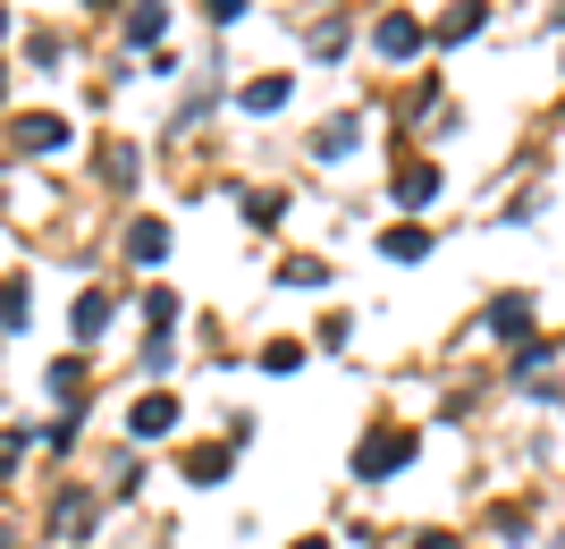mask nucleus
I'll return each mask as SVG.
<instances>
[{"instance_id":"nucleus-9","label":"nucleus","mask_w":565,"mask_h":549,"mask_svg":"<svg viewBox=\"0 0 565 549\" xmlns=\"http://www.w3.org/2000/svg\"><path fill=\"white\" fill-rule=\"evenodd\" d=\"M236 102H245V110H279V102H287V76H254Z\"/></svg>"},{"instance_id":"nucleus-2","label":"nucleus","mask_w":565,"mask_h":549,"mask_svg":"<svg viewBox=\"0 0 565 549\" xmlns=\"http://www.w3.org/2000/svg\"><path fill=\"white\" fill-rule=\"evenodd\" d=\"M18 144H25V152H60V144H68V119L34 110V119H18Z\"/></svg>"},{"instance_id":"nucleus-3","label":"nucleus","mask_w":565,"mask_h":549,"mask_svg":"<svg viewBox=\"0 0 565 549\" xmlns=\"http://www.w3.org/2000/svg\"><path fill=\"white\" fill-rule=\"evenodd\" d=\"M490 330L498 338H523V330H532V296H498V305H490Z\"/></svg>"},{"instance_id":"nucleus-6","label":"nucleus","mask_w":565,"mask_h":549,"mask_svg":"<svg viewBox=\"0 0 565 549\" xmlns=\"http://www.w3.org/2000/svg\"><path fill=\"white\" fill-rule=\"evenodd\" d=\"M161 245H169L161 220H136V229H127V254H136V263H161Z\"/></svg>"},{"instance_id":"nucleus-7","label":"nucleus","mask_w":565,"mask_h":549,"mask_svg":"<svg viewBox=\"0 0 565 549\" xmlns=\"http://www.w3.org/2000/svg\"><path fill=\"white\" fill-rule=\"evenodd\" d=\"M127 423H136V431H143V440H161V431H169V423H178V407H169V398H143V407H136V414H127Z\"/></svg>"},{"instance_id":"nucleus-16","label":"nucleus","mask_w":565,"mask_h":549,"mask_svg":"<svg viewBox=\"0 0 565 549\" xmlns=\"http://www.w3.org/2000/svg\"><path fill=\"white\" fill-rule=\"evenodd\" d=\"M296 549H330V541H296Z\"/></svg>"},{"instance_id":"nucleus-8","label":"nucleus","mask_w":565,"mask_h":549,"mask_svg":"<svg viewBox=\"0 0 565 549\" xmlns=\"http://www.w3.org/2000/svg\"><path fill=\"white\" fill-rule=\"evenodd\" d=\"M161 25H169V9H161V0H143L136 18H127V43H161Z\"/></svg>"},{"instance_id":"nucleus-15","label":"nucleus","mask_w":565,"mask_h":549,"mask_svg":"<svg viewBox=\"0 0 565 549\" xmlns=\"http://www.w3.org/2000/svg\"><path fill=\"white\" fill-rule=\"evenodd\" d=\"M236 9H245V0H203V18H220V25H228Z\"/></svg>"},{"instance_id":"nucleus-1","label":"nucleus","mask_w":565,"mask_h":549,"mask_svg":"<svg viewBox=\"0 0 565 549\" xmlns=\"http://www.w3.org/2000/svg\"><path fill=\"white\" fill-rule=\"evenodd\" d=\"M405 456H414V431H372V440H363V456H354V474L380 482V474H397Z\"/></svg>"},{"instance_id":"nucleus-5","label":"nucleus","mask_w":565,"mask_h":549,"mask_svg":"<svg viewBox=\"0 0 565 549\" xmlns=\"http://www.w3.org/2000/svg\"><path fill=\"white\" fill-rule=\"evenodd\" d=\"M380 51H388V60L423 51V25H414V18H380Z\"/></svg>"},{"instance_id":"nucleus-10","label":"nucleus","mask_w":565,"mask_h":549,"mask_svg":"<svg viewBox=\"0 0 565 549\" xmlns=\"http://www.w3.org/2000/svg\"><path fill=\"white\" fill-rule=\"evenodd\" d=\"M397 194H405V203H430V194H439V169H430V161H414V169L397 178Z\"/></svg>"},{"instance_id":"nucleus-12","label":"nucleus","mask_w":565,"mask_h":549,"mask_svg":"<svg viewBox=\"0 0 565 549\" xmlns=\"http://www.w3.org/2000/svg\"><path fill=\"white\" fill-rule=\"evenodd\" d=\"M220 474H228V448H194L186 456V482H220Z\"/></svg>"},{"instance_id":"nucleus-4","label":"nucleus","mask_w":565,"mask_h":549,"mask_svg":"<svg viewBox=\"0 0 565 549\" xmlns=\"http://www.w3.org/2000/svg\"><path fill=\"white\" fill-rule=\"evenodd\" d=\"M380 254H388V263H423V254H430V237L414 229V220H405V229H388V237H380Z\"/></svg>"},{"instance_id":"nucleus-14","label":"nucleus","mask_w":565,"mask_h":549,"mask_svg":"<svg viewBox=\"0 0 565 549\" xmlns=\"http://www.w3.org/2000/svg\"><path fill=\"white\" fill-rule=\"evenodd\" d=\"M102 321H110V305H102V296H85V305H76V338H94Z\"/></svg>"},{"instance_id":"nucleus-13","label":"nucleus","mask_w":565,"mask_h":549,"mask_svg":"<svg viewBox=\"0 0 565 549\" xmlns=\"http://www.w3.org/2000/svg\"><path fill=\"white\" fill-rule=\"evenodd\" d=\"M0 321H9V330L25 321V287H18V279H0Z\"/></svg>"},{"instance_id":"nucleus-11","label":"nucleus","mask_w":565,"mask_h":549,"mask_svg":"<svg viewBox=\"0 0 565 549\" xmlns=\"http://www.w3.org/2000/svg\"><path fill=\"white\" fill-rule=\"evenodd\" d=\"M439 34H448V43H465V34H481V0H456V9H448V25H439Z\"/></svg>"}]
</instances>
